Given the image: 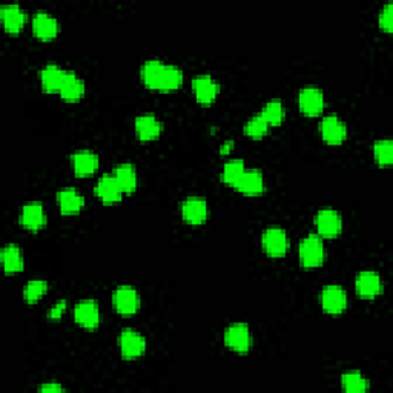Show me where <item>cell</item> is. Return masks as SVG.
I'll return each instance as SVG.
<instances>
[{"label": "cell", "mask_w": 393, "mask_h": 393, "mask_svg": "<svg viewBox=\"0 0 393 393\" xmlns=\"http://www.w3.org/2000/svg\"><path fill=\"white\" fill-rule=\"evenodd\" d=\"M140 79L149 90L171 92L178 90L183 83V71L177 65L161 60H146L140 68Z\"/></svg>", "instance_id": "obj_1"}, {"label": "cell", "mask_w": 393, "mask_h": 393, "mask_svg": "<svg viewBox=\"0 0 393 393\" xmlns=\"http://www.w3.org/2000/svg\"><path fill=\"white\" fill-rule=\"evenodd\" d=\"M300 263L306 269H313L320 267L325 258V247L323 238L318 234H309L301 239L298 246Z\"/></svg>", "instance_id": "obj_2"}, {"label": "cell", "mask_w": 393, "mask_h": 393, "mask_svg": "<svg viewBox=\"0 0 393 393\" xmlns=\"http://www.w3.org/2000/svg\"><path fill=\"white\" fill-rule=\"evenodd\" d=\"M112 304H114V309L117 311V313L123 316H129L139 312L141 300L136 287L122 284V286H117L112 292Z\"/></svg>", "instance_id": "obj_3"}, {"label": "cell", "mask_w": 393, "mask_h": 393, "mask_svg": "<svg viewBox=\"0 0 393 393\" xmlns=\"http://www.w3.org/2000/svg\"><path fill=\"white\" fill-rule=\"evenodd\" d=\"M315 227L321 238H337L343 231V218L337 209L323 208L315 215Z\"/></svg>", "instance_id": "obj_4"}, {"label": "cell", "mask_w": 393, "mask_h": 393, "mask_svg": "<svg viewBox=\"0 0 393 393\" xmlns=\"http://www.w3.org/2000/svg\"><path fill=\"white\" fill-rule=\"evenodd\" d=\"M119 348L120 353L124 360H137L146 352L148 343L140 332L136 329L126 328L119 335Z\"/></svg>", "instance_id": "obj_5"}, {"label": "cell", "mask_w": 393, "mask_h": 393, "mask_svg": "<svg viewBox=\"0 0 393 393\" xmlns=\"http://www.w3.org/2000/svg\"><path fill=\"white\" fill-rule=\"evenodd\" d=\"M223 340L229 349L238 353H246L252 346L251 329H249V325L246 323H234L231 325H227Z\"/></svg>", "instance_id": "obj_6"}, {"label": "cell", "mask_w": 393, "mask_h": 393, "mask_svg": "<svg viewBox=\"0 0 393 393\" xmlns=\"http://www.w3.org/2000/svg\"><path fill=\"white\" fill-rule=\"evenodd\" d=\"M262 246L269 257H283L289 251V237H287V232L283 227H267L262 235Z\"/></svg>", "instance_id": "obj_7"}, {"label": "cell", "mask_w": 393, "mask_h": 393, "mask_svg": "<svg viewBox=\"0 0 393 393\" xmlns=\"http://www.w3.org/2000/svg\"><path fill=\"white\" fill-rule=\"evenodd\" d=\"M320 301L325 313L340 315L348 308V294L338 284H328L321 289Z\"/></svg>", "instance_id": "obj_8"}, {"label": "cell", "mask_w": 393, "mask_h": 393, "mask_svg": "<svg viewBox=\"0 0 393 393\" xmlns=\"http://www.w3.org/2000/svg\"><path fill=\"white\" fill-rule=\"evenodd\" d=\"M320 132L328 145H341L348 137V126L338 116L329 114V116L323 117L320 123Z\"/></svg>", "instance_id": "obj_9"}, {"label": "cell", "mask_w": 393, "mask_h": 393, "mask_svg": "<svg viewBox=\"0 0 393 393\" xmlns=\"http://www.w3.org/2000/svg\"><path fill=\"white\" fill-rule=\"evenodd\" d=\"M298 107L309 117L320 116L324 109V94L316 86H304L298 92Z\"/></svg>", "instance_id": "obj_10"}, {"label": "cell", "mask_w": 393, "mask_h": 393, "mask_svg": "<svg viewBox=\"0 0 393 393\" xmlns=\"http://www.w3.org/2000/svg\"><path fill=\"white\" fill-rule=\"evenodd\" d=\"M355 289L364 300H373L382 292V280L375 271H361L355 278Z\"/></svg>", "instance_id": "obj_11"}, {"label": "cell", "mask_w": 393, "mask_h": 393, "mask_svg": "<svg viewBox=\"0 0 393 393\" xmlns=\"http://www.w3.org/2000/svg\"><path fill=\"white\" fill-rule=\"evenodd\" d=\"M193 92L195 99L201 104H210L214 103L217 95L220 92V83L209 74H201L193 79Z\"/></svg>", "instance_id": "obj_12"}, {"label": "cell", "mask_w": 393, "mask_h": 393, "mask_svg": "<svg viewBox=\"0 0 393 393\" xmlns=\"http://www.w3.org/2000/svg\"><path fill=\"white\" fill-rule=\"evenodd\" d=\"M74 320L83 329H95L102 321L99 304L94 300H82L74 308Z\"/></svg>", "instance_id": "obj_13"}, {"label": "cell", "mask_w": 393, "mask_h": 393, "mask_svg": "<svg viewBox=\"0 0 393 393\" xmlns=\"http://www.w3.org/2000/svg\"><path fill=\"white\" fill-rule=\"evenodd\" d=\"M209 215V208L205 198L189 197L181 203V217L189 225H203Z\"/></svg>", "instance_id": "obj_14"}, {"label": "cell", "mask_w": 393, "mask_h": 393, "mask_svg": "<svg viewBox=\"0 0 393 393\" xmlns=\"http://www.w3.org/2000/svg\"><path fill=\"white\" fill-rule=\"evenodd\" d=\"M18 222L28 231H41L46 225V214L45 208L41 201H30L26 203L18 215Z\"/></svg>", "instance_id": "obj_15"}, {"label": "cell", "mask_w": 393, "mask_h": 393, "mask_svg": "<svg viewBox=\"0 0 393 393\" xmlns=\"http://www.w3.org/2000/svg\"><path fill=\"white\" fill-rule=\"evenodd\" d=\"M94 194L95 197H99L104 205H112L122 200L123 190L112 174H103L94 186Z\"/></svg>", "instance_id": "obj_16"}, {"label": "cell", "mask_w": 393, "mask_h": 393, "mask_svg": "<svg viewBox=\"0 0 393 393\" xmlns=\"http://www.w3.org/2000/svg\"><path fill=\"white\" fill-rule=\"evenodd\" d=\"M71 165L77 177H90L99 168V156L91 149H79L71 156Z\"/></svg>", "instance_id": "obj_17"}, {"label": "cell", "mask_w": 393, "mask_h": 393, "mask_svg": "<svg viewBox=\"0 0 393 393\" xmlns=\"http://www.w3.org/2000/svg\"><path fill=\"white\" fill-rule=\"evenodd\" d=\"M33 33L41 41H53L59 33V22L50 13L37 11L33 16Z\"/></svg>", "instance_id": "obj_18"}, {"label": "cell", "mask_w": 393, "mask_h": 393, "mask_svg": "<svg viewBox=\"0 0 393 393\" xmlns=\"http://www.w3.org/2000/svg\"><path fill=\"white\" fill-rule=\"evenodd\" d=\"M57 205L63 215L79 214L85 206V198L75 188H63L57 193Z\"/></svg>", "instance_id": "obj_19"}, {"label": "cell", "mask_w": 393, "mask_h": 393, "mask_svg": "<svg viewBox=\"0 0 393 393\" xmlns=\"http://www.w3.org/2000/svg\"><path fill=\"white\" fill-rule=\"evenodd\" d=\"M242 194L258 195L264 190V176L260 169H247L234 186Z\"/></svg>", "instance_id": "obj_20"}, {"label": "cell", "mask_w": 393, "mask_h": 393, "mask_svg": "<svg viewBox=\"0 0 393 393\" xmlns=\"http://www.w3.org/2000/svg\"><path fill=\"white\" fill-rule=\"evenodd\" d=\"M0 18H2V23L8 33L17 34L26 22V13L21 8V5L9 4L0 8Z\"/></svg>", "instance_id": "obj_21"}, {"label": "cell", "mask_w": 393, "mask_h": 393, "mask_svg": "<svg viewBox=\"0 0 393 393\" xmlns=\"http://www.w3.org/2000/svg\"><path fill=\"white\" fill-rule=\"evenodd\" d=\"M136 132L141 141L156 140L163 132V123L154 114H141L136 119Z\"/></svg>", "instance_id": "obj_22"}, {"label": "cell", "mask_w": 393, "mask_h": 393, "mask_svg": "<svg viewBox=\"0 0 393 393\" xmlns=\"http://www.w3.org/2000/svg\"><path fill=\"white\" fill-rule=\"evenodd\" d=\"M85 90H86L85 82L79 77V75L74 71H66L65 80H63L62 88L59 91L60 97L68 103L79 102L83 97Z\"/></svg>", "instance_id": "obj_23"}, {"label": "cell", "mask_w": 393, "mask_h": 393, "mask_svg": "<svg viewBox=\"0 0 393 393\" xmlns=\"http://www.w3.org/2000/svg\"><path fill=\"white\" fill-rule=\"evenodd\" d=\"M112 176L117 180L123 194H131L137 189V183H139L137 169L132 163H120V165L114 168Z\"/></svg>", "instance_id": "obj_24"}, {"label": "cell", "mask_w": 393, "mask_h": 393, "mask_svg": "<svg viewBox=\"0 0 393 393\" xmlns=\"http://www.w3.org/2000/svg\"><path fill=\"white\" fill-rule=\"evenodd\" d=\"M66 70L55 63H48L41 71V85L46 92H59L65 80Z\"/></svg>", "instance_id": "obj_25"}, {"label": "cell", "mask_w": 393, "mask_h": 393, "mask_svg": "<svg viewBox=\"0 0 393 393\" xmlns=\"http://www.w3.org/2000/svg\"><path fill=\"white\" fill-rule=\"evenodd\" d=\"M0 262H2L4 271L6 274L21 272L25 266L22 251L17 244H6L0 252Z\"/></svg>", "instance_id": "obj_26"}, {"label": "cell", "mask_w": 393, "mask_h": 393, "mask_svg": "<svg viewBox=\"0 0 393 393\" xmlns=\"http://www.w3.org/2000/svg\"><path fill=\"white\" fill-rule=\"evenodd\" d=\"M341 386L349 393H364L370 387L369 379L364 378L357 370L344 373V375L341 377Z\"/></svg>", "instance_id": "obj_27"}, {"label": "cell", "mask_w": 393, "mask_h": 393, "mask_svg": "<svg viewBox=\"0 0 393 393\" xmlns=\"http://www.w3.org/2000/svg\"><path fill=\"white\" fill-rule=\"evenodd\" d=\"M260 114L269 123V126H278L286 117V109L280 100H271L264 104Z\"/></svg>", "instance_id": "obj_28"}, {"label": "cell", "mask_w": 393, "mask_h": 393, "mask_svg": "<svg viewBox=\"0 0 393 393\" xmlns=\"http://www.w3.org/2000/svg\"><path fill=\"white\" fill-rule=\"evenodd\" d=\"M246 171L244 161L242 158H234L225 163L223 171H222V180L229 186H235L239 177L243 176V172Z\"/></svg>", "instance_id": "obj_29"}, {"label": "cell", "mask_w": 393, "mask_h": 393, "mask_svg": "<svg viewBox=\"0 0 393 393\" xmlns=\"http://www.w3.org/2000/svg\"><path fill=\"white\" fill-rule=\"evenodd\" d=\"M267 131H269V123L266 122L262 114H255V116H252L244 124L246 136L255 140L264 137Z\"/></svg>", "instance_id": "obj_30"}, {"label": "cell", "mask_w": 393, "mask_h": 393, "mask_svg": "<svg viewBox=\"0 0 393 393\" xmlns=\"http://www.w3.org/2000/svg\"><path fill=\"white\" fill-rule=\"evenodd\" d=\"M50 289V284L45 280H31L28 281L23 289V298L26 303L34 304L43 298L46 291Z\"/></svg>", "instance_id": "obj_31"}, {"label": "cell", "mask_w": 393, "mask_h": 393, "mask_svg": "<svg viewBox=\"0 0 393 393\" xmlns=\"http://www.w3.org/2000/svg\"><path fill=\"white\" fill-rule=\"evenodd\" d=\"M373 156L378 165L381 166H389L393 161V143L392 140L381 139L377 140L375 145H373Z\"/></svg>", "instance_id": "obj_32"}, {"label": "cell", "mask_w": 393, "mask_h": 393, "mask_svg": "<svg viewBox=\"0 0 393 393\" xmlns=\"http://www.w3.org/2000/svg\"><path fill=\"white\" fill-rule=\"evenodd\" d=\"M378 23L381 26V30H384L386 33H392V30H393V6L390 2H387L384 6L381 8L379 16H378Z\"/></svg>", "instance_id": "obj_33"}, {"label": "cell", "mask_w": 393, "mask_h": 393, "mask_svg": "<svg viewBox=\"0 0 393 393\" xmlns=\"http://www.w3.org/2000/svg\"><path fill=\"white\" fill-rule=\"evenodd\" d=\"M65 311H66V300H59L50 309V312H48V318H50V320H59L60 316L65 313Z\"/></svg>", "instance_id": "obj_34"}, {"label": "cell", "mask_w": 393, "mask_h": 393, "mask_svg": "<svg viewBox=\"0 0 393 393\" xmlns=\"http://www.w3.org/2000/svg\"><path fill=\"white\" fill-rule=\"evenodd\" d=\"M39 390L42 393H60V392H65V387L57 384V382H46V384H42L39 387Z\"/></svg>", "instance_id": "obj_35"}]
</instances>
